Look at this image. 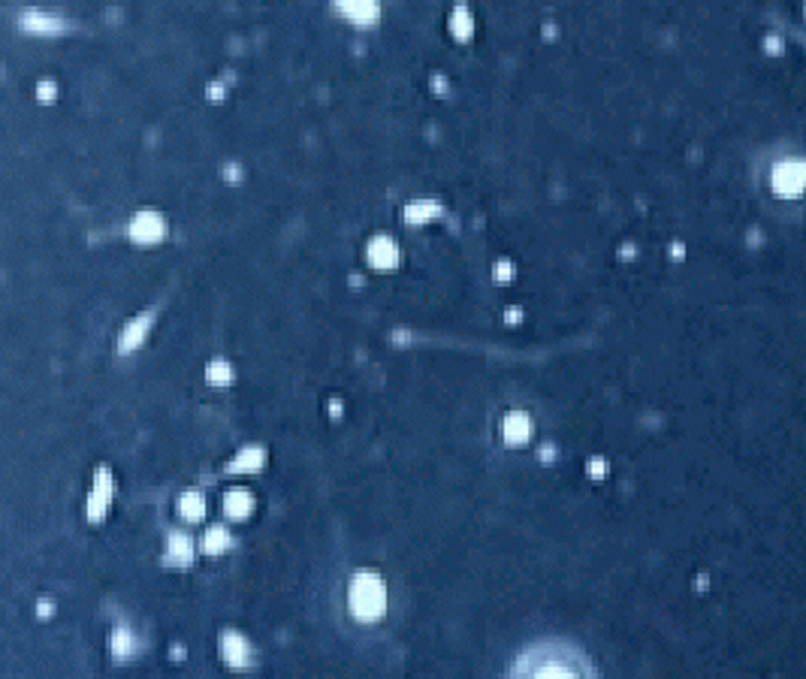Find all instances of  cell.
Returning <instances> with one entry per match:
<instances>
[{"mask_svg": "<svg viewBox=\"0 0 806 679\" xmlns=\"http://www.w3.org/2000/svg\"><path fill=\"white\" fill-rule=\"evenodd\" d=\"M223 546H227V532H223V528H212V532L205 534V550H209V552L218 550L221 552Z\"/></svg>", "mask_w": 806, "mask_h": 679, "instance_id": "6", "label": "cell"}, {"mask_svg": "<svg viewBox=\"0 0 806 679\" xmlns=\"http://www.w3.org/2000/svg\"><path fill=\"white\" fill-rule=\"evenodd\" d=\"M248 504H251V499H248L245 492H232L227 499V510L232 517H242V513H248Z\"/></svg>", "mask_w": 806, "mask_h": 679, "instance_id": "4", "label": "cell"}, {"mask_svg": "<svg viewBox=\"0 0 806 679\" xmlns=\"http://www.w3.org/2000/svg\"><path fill=\"white\" fill-rule=\"evenodd\" d=\"M181 513L190 519H199L203 517V499H199V495H185V499H181Z\"/></svg>", "mask_w": 806, "mask_h": 679, "instance_id": "3", "label": "cell"}, {"mask_svg": "<svg viewBox=\"0 0 806 679\" xmlns=\"http://www.w3.org/2000/svg\"><path fill=\"white\" fill-rule=\"evenodd\" d=\"M227 658L232 664H242L245 661V643H239V637H227Z\"/></svg>", "mask_w": 806, "mask_h": 679, "instance_id": "5", "label": "cell"}, {"mask_svg": "<svg viewBox=\"0 0 806 679\" xmlns=\"http://www.w3.org/2000/svg\"><path fill=\"white\" fill-rule=\"evenodd\" d=\"M384 586H381L378 577L372 574H363L354 579L351 586V607L356 613V619H363V622H372V619H378L381 613H384Z\"/></svg>", "mask_w": 806, "mask_h": 679, "instance_id": "1", "label": "cell"}, {"mask_svg": "<svg viewBox=\"0 0 806 679\" xmlns=\"http://www.w3.org/2000/svg\"><path fill=\"white\" fill-rule=\"evenodd\" d=\"M242 462H236L232 468H260V453L257 450H251V453H245V456H239Z\"/></svg>", "mask_w": 806, "mask_h": 679, "instance_id": "8", "label": "cell"}, {"mask_svg": "<svg viewBox=\"0 0 806 679\" xmlns=\"http://www.w3.org/2000/svg\"><path fill=\"white\" fill-rule=\"evenodd\" d=\"M504 432H508L511 441H526L529 435V420L522 417V413H513V417H508V423H504Z\"/></svg>", "mask_w": 806, "mask_h": 679, "instance_id": "2", "label": "cell"}, {"mask_svg": "<svg viewBox=\"0 0 806 679\" xmlns=\"http://www.w3.org/2000/svg\"><path fill=\"white\" fill-rule=\"evenodd\" d=\"M170 543H172V552H170V556L176 559V561H185V559L190 556V546H187V541H185V537H181V534H176V537H172Z\"/></svg>", "mask_w": 806, "mask_h": 679, "instance_id": "7", "label": "cell"}]
</instances>
